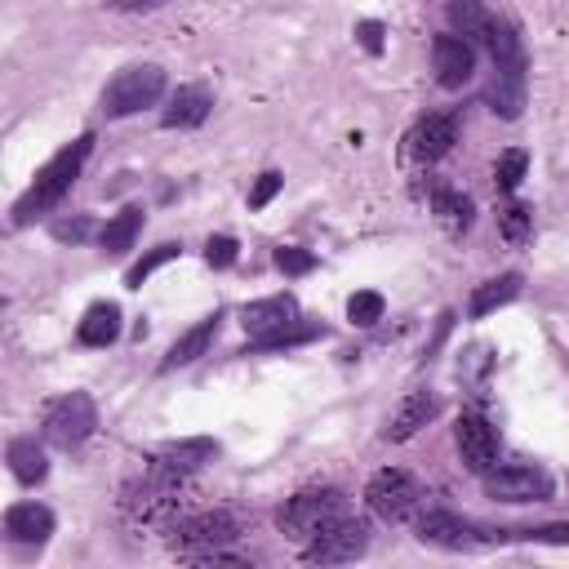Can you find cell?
Masks as SVG:
<instances>
[{
  "mask_svg": "<svg viewBox=\"0 0 569 569\" xmlns=\"http://www.w3.org/2000/svg\"><path fill=\"white\" fill-rule=\"evenodd\" d=\"M382 311H387V302H382V293H373V289H360V293H351V298H347V320H351V325H360V329L378 325V320H382Z\"/></svg>",
  "mask_w": 569,
  "mask_h": 569,
  "instance_id": "cell-31",
  "label": "cell"
},
{
  "mask_svg": "<svg viewBox=\"0 0 569 569\" xmlns=\"http://www.w3.org/2000/svg\"><path fill=\"white\" fill-rule=\"evenodd\" d=\"M382 36H387V27H382L378 18H360V22H356V40H360V49L373 53V58L382 53Z\"/></svg>",
  "mask_w": 569,
  "mask_h": 569,
  "instance_id": "cell-37",
  "label": "cell"
},
{
  "mask_svg": "<svg viewBox=\"0 0 569 569\" xmlns=\"http://www.w3.org/2000/svg\"><path fill=\"white\" fill-rule=\"evenodd\" d=\"M316 338H325V325H320V320H302V316H298V320H289V325H280V329H271V333H262V338H249L240 356L289 351V347H307V342H316Z\"/></svg>",
  "mask_w": 569,
  "mask_h": 569,
  "instance_id": "cell-21",
  "label": "cell"
},
{
  "mask_svg": "<svg viewBox=\"0 0 569 569\" xmlns=\"http://www.w3.org/2000/svg\"><path fill=\"white\" fill-rule=\"evenodd\" d=\"M182 485H187V476L147 462V471L133 476L120 489L124 520H133V525H173L178 511H182Z\"/></svg>",
  "mask_w": 569,
  "mask_h": 569,
  "instance_id": "cell-2",
  "label": "cell"
},
{
  "mask_svg": "<svg viewBox=\"0 0 569 569\" xmlns=\"http://www.w3.org/2000/svg\"><path fill=\"white\" fill-rule=\"evenodd\" d=\"M280 187H284V178H280L276 169L258 173V178H253V187H249V209H267V204L280 196Z\"/></svg>",
  "mask_w": 569,
  "mask_h": 569,
  "instance_id": "cell-35",
  "label": "cell"
},
{
  "mask_svg": "<svg viewBox=\"0 0 569 569\" xmlns=\"http://www.w3.org/2000/svg\"><path fill=\"white\" fill-rule=\"evenodd\" d=\"M485 493L493 502H547L556 493V480L547 467H533V462H507V467H489L480 476Z\"/></svg>",
  "mask_w": 569,
  "mask_h": 569,
  "instance_id": "cell-8",
  "label": "cell"
},
{
  "mask_svg": "<svg viewBox=\"0 0 569 569\" xmlns=\"http://www.w3.org/2000/svg\"><path fill=\"white\" fill-rule=\"evenodd\" d=\"M453 445H458V458H462L467 471L485 476L489 467H498L502 440H498V427H493L485 413H476V409L458 413V422H453Z\"/></svg>",
  "mask_w": 569,
  "mask_h": 569,
  "instance_id": "cell-11",
  "label": "cell"
},
{
  "mask_svg": "<svg viewBox=\"0 0 569 569\" xmlns=\"http://www.w3.org/2000/svg\"><path fill=\"white\" fill-rule=\"evenodd\" d=\"M164 93V67L156 62H133L124 71H116L102 89V116L107 120H124V116H138L142 107H156Z\"/></svg>",
  "mask_w": 569,
  "mask_h": 569,
  "instance_id": "cell-5",
  "label": "cell"
},
{
  "mask_svg": "<svg viewBox=\"0 0 569 569\" xmlns=\"http://www.w3.org/2000/svg\"><path fill=\"white\" fill-rule=\"evenodd\" d=\"M276 267L284 276H307V271H316V253L311 249H298V244H280L276 249Z\"/></svg>",
  "mask_w": 569,
  "mask_h": 569,
  "instance_id": "cell-33",
  "label": "cell"
},
{
  "mask_svg": "<svg viewBox=\"0 0 569 569\" xmlns=\"http://www.w3.org/2000/svg\"><path fill=\"white\" fill-rule=\"evenodd\" d=\"M453 142H458V124H453V116H445V111L418 116L413 129H409V138H405L409 156H413V160H427V164L440 160V156H449Z\"/></svg>",
  "mask_w": 569,
  "mask_h": 569,
  "instance_id": "cell-13",
  "label": "cell"
},
{
  "mask_svg": "<svg viewBox=\"0 0 569 569\" xmlns=\"http://www.w3.org/2000/svg\"><path fill=\"white\" fill-rule=\"evenodd\" d=\"M431 213H436V222H440L449 236H467L471 222H476V204H471V196L458 191V187H436V191H431Z\"/></svg>",
  "mask_w": 569,
  "mask_h": 569,
  "instance_id": "cell-22",
  "label": "cell"
},
{
  "mask_svg": "<svg viewBox=\"0 0 569 569\" xmlns=\"http://www.w3.org/2000/svg\"><path fill=\"white\" fill-rule=\"evenodd\" d=\"M440 413V396L436 391H409L400 405H396V413L387 418V427H382V440H409V436H418L431 418Z\"/></svg>",
  "mask_w": 569,
  "mask_h": 569,
  "instance_id": "cell-17",
  "label": "cell"
},
{
  "mask_svg": "<svg viewBox=\"0 0 569 569\" xmlns=\"http://www.w3.org/2000/svg\"><path fill=\"white\" fill-rule=\"evenodd\" d=\"M498 231H502V240H507L511 249H525V244L533 240V204L507 200V209L498 213Z\"/></svg>",
  "mask_w": 569,
  "mask_h": 569,
  "instance_id": "cell-26",
  "label": "cell"
},
{
  "mask_svg": "<svg viewBox=\"0 0 569 569\" xmlns=\"http://www.w3.org/2000/svg\"><path fill=\"white\" fill-rule=\"evenodd\" d=\"M138 231H142V209H138V204H124L116 218H107V227L98 231V244H102L107 258H120V253L133 249Z\"/></svg>",
  "mask_w": 569,
  "mask_h": 569,
  "instance_id": "cell-25",
  "label": "cell"
},
{
  "mask_svg": "<svg viewBox=\"0 0 569 569\" xmlns=\"http://www.w3.org/2000/svg\"><path fill=\"white\" fill-rule=\"evenodd\" d=\"M218 329H222V311L200 316V320H196L187 333H178V338H173V347H169V351H164V360H160V373H173V369H182V365L200 360V356L213 347Z\"/></svg>",
  "mask_w": 569,
  "mask_h": 569,
  "instance_id": "cell-16",
  "label": "cell"
},
{
  "mask_svg": "<svg viewBox=\"0 0 569 569\" xmlns=\"http://www.w3.org/2000/svg\"><path fill=\"white\" fill-rule=\"evenodd\" d=\"M49 236H53V240H62V244H84V240L93 236V218H84V213L53 218V222H49Z\"/></svg>",
  "mask_w": 569,
  "mask_h": 569,
  "instance_id": "cell-32",
  "label": "cell"
},
{
  "mask_svg": "<svg viewBox=\"0 0 569 569\" xmlns=\"http://www.w3.org/2000/svg\"><path fill=\"white\" fill-rule=\"evenodd\" d=\"M413 533H418V542L440 547V551H476V547L489 542V533H485L476 520H467V516H458V511H449V507H427V511H418V516H413Z\"/></svg>",
  "mask_w": 569,
  "mask_h": 569,
  "instance_id": "cell-9",
  "label": "cell"
},
{
  "mask_svg": "<svg viewBox=\"0 0 569 569\" xmlns=\"http://www.w3.org/2000/svg\"><path fill=\"white\" fill-rule=\"evenodd\" d=\"M182 253V244H173V240H164V244H156V249H147L129 271H124V289H142V280L151 276V271H160L164 262H173Z\"/></svg>",
  "mask_w": 569,
  "mask_h": 569,
  "instance_id": "cell-29",
  "label": "cell"
},
{
  "mask_svg": "<svg viewBox=\"0 0 569 569\" xmlns=\"http://www.w3.org/2000/svg\"><path fill=\"white\" fill-rule=\"evenodd\" d=\"M365 507L382 520V525H405L422 511V485L400 471V467H382L369 485H365Z\"/></svg>",
  "mask_w": 569,
  "mask_h": 569,
  "instance_id": "cell-7",
  "label": "cell"
},
{
  "mask_svg": "<svg viewBox=\"0 0 569 569\" xmlns=\"http://www.w3.org/2000/svg\"><path fill=\"white\" fill-rule=\"evenodd\" d=\"M489 369H493V351H489L485 342L462 347V356H458V382H462V387H480V382L489 378Z\"/></svg>",
  "mask_w": 569,
  "mask_h": 569,
  "instance_id": "cell-30",
  "label": "cell"
},
{
  "mask_svg": "<svg viewBox=\"0 0 569 569\" xmlns=\"http://www.w3.org/2000/svg\"><path fill=\"white\" fill-rule=\"evenodd\" d=\"M365 551H369V525L356 516H342L302 547V560L307 565H347V560H360Z\"/></svg>",
  "mask_w": 569,
  "mask_h": 569,
  "instance_id": "cell-10",
  "label": "cell"
},
{
  "mask_svg": "<svg viewBox=\"0 0 569 569\" xmlns=\"http://www.w3.org/2000/svg\"><path fill=\"white\" fill-rule=\"evenodd\" d=\"M98 427V405L89 391H67L58 400H49L44 418H40V440L53 449H80Z\"/></svg>",
  "mask_w": 569,
  "mask_h": 569,
  "instance_id": "cell-6",
  "label": "cell"
},
{
  "mask_svg": "<svg viewBox=\"0 0 569 569\" xmlns=\"http://www.w3.org/2000/svg\"><path fill=\"white\" fill-rule=\"evenodd\" d=\"M93 156V133H80L76 142H67L58 156H49L40 169H36V178H31V187L13 200V213H9V222L13 227H27V222H36L40 213H49L67 191H71V182L80 178V169H84V160Z\"/></svg>",
  "mask_w": 569,
  "mask_h": 569,
  "instance_id": "cell-1",
  "label": "cell"
},
{
  "mask_svg": "<svg viewBox=\"0 0 569 569\" xmlns=\"http://www.w3.org/2000/svg\"><path fill=\"white\" fill-rule=\"evenodd\" d=\"M525 173H529V156H525L520 147H507V151L493 160V187H498L502 196H516V187L525 182Z\"/></svg>",
  "mask_w": 569,
  "mask_h": 569,
  "instance_id": "cell-28",
  "label": "cell"
},
{
  "mask_svg": "<svg viewBox=\"0 0 569 569\" xmlns=\"http://www.w3.org/2000/svg\"><path fill=\"white\" fill-rule=\"evenodd\" d=\"M53 533V511L44 502H13L4 511V538L18 547H44Z\"/></svg>",
  "mask_w": 569,
  "mask_h": 569,
  "instance_id": "cell-18",
  "label": "cell"
},
{
  "mask_svg": "<svg viewBox=\"0 0 569 569\" xmlns=\"http://www.w3.org/2000/svg\"><path fill=\"white\" fill-rule=\"evenodd\" d=\"M76 338H80V347H111L120 338V307L116 302H93L80 316Z\"/></svg>",
  "mask_w": 569,
  "mask_h": 569,
  "instance_id": "cell-24",
  "label": "cell"
},
{
  "mask_svg": "<svg viewBox=\"0 0 569 569\" xmlns=\"http://www.w3.org/2000/svg\"><path fill=\"white\" fill-rule=\"evenodd\" d=\"M213 458H218V440H209V436H182V440H164V445L151 453V467L191 476V471H200V467L213 462Z\"/></svg>",
  "mask_w": 569,
  "mask_h": 569,
  "instance_id": "cell-14",
  "label": "cell"
},
{
  "mask_svg": "<svg viewBox=\"0 0 569 569\" xmlns=\"http://www.w3.org/2000/svg\"><path fill=\"white\" fill-rule=\"evenodd\" d=\"M236 258H240L236 236H209V244H204V262H209L213 271H227Z\"/></svg>",
  "mask_w": 569,
  "mask_h": 569,
  "instance_id": "cell-34",
  "label": "cell"
},
{
  "mask_svg": "<svg viewBox=\"0 0 569 569\" xmlns=\"http://www.w3.org/2000/svg\"><path fill=\"white\" fill-rule=\"evenodd\" d=\"M209 111H213L209 84H178V89L169 93L164 111H160V124H164V129H196V124L209 120Z\"/></svg>",
  "mask_w": 569,
  "mask_h": 569,
  "instance_id": "cell-15",
  "label": "cell"
},
{
  "mask_svg": "<svg viewBox=\"0 0 569 569\" xmlns=\"http://www.w3.org/2000/svg\"><path fill=\"white\" fill-rule=\"evenodd\" d=\"M449 329H453V311H440V325H436V338H431V342H427V351H422L427 360L436 356V347L445 342V333H449Z\"/></svg>",
  "mask_w": 569,
  "mask_h": 569,
  "instance_id": "cell-39",
  "label": "cell"
},
{
  "mask_svg": "<svg viewBox=\"0 0 569 569\" xmlns=\"http://www.w3.org/2000/svg\"><path fill=\"white\" fill-rule=\"evenodd\" d=\"M111 9H120V13H147V9H160V4H169V0H107Z\"/></svg>",
  "mask_w": 569,
  "mask_h": 569,
  "instance_id": "cell-38",
  "label": "cell"
},
{
  "mask_svg": "<svg viewBox=\"0 0 569 569\" xmlns=\"http://www.w3.org/2000/svg\"><path fill=\"white\" fill-rule=\"evenodd\" d=\"M498 538H529V542H565V547H569V520H560V525H538V529H502Z\"/></svg>",
  "mask_w": 569,
  "mask_h": 569,
  "instance_id": "cell-36",
  "label": "cell"
},
{
  "mask_svg": "<svg viewBox=\"0 0 569 569\" xmlns=\"http://www.w3.org/2000/svg\"><path fill=\"white\" fill-rule=\"evenodd\" d=\"M445 13H449V22H453V31L467 36L471 44H480V36H485V27H489V18H493L480 0H449Z\"/></svg>",
  "mask_w": 569,
  "mask_h": 569,
  "instance_id": "cell-27",
  "label": "cell"
},
{
  "mask_svg": "<svg viewBox=\"0 0 569 569\" xmlns=\"http://www.w3.org/2000/svg\"><path fill=\"white\" fill-rule=\"evenodd\" d=\"M289 320H298V298L293 293H271V298H258V302L240 307V329L249 338H262V333L289 325Z\"/></svg>",
  "mask_w": 569,
  "mask_h": 569,
  "instance_id": "cell-19",
  "label": "cell"
},
{
  "mask_svg": "<svg viewBox=\"0 0 569 569\" xmlns=\"http://www.w3.org/2000/svg\"><path fill=\"white\" fill-rule=\"evenodd\" d=\"M431 71L440 89H462L476 76V44L458 31H445L431 40Z\"/></svg>",
  "mask_w": 569,
  "mask_h": 569,
  "instance_id": "cell-12",
  "label": "cell"
},
{
  "mask_svg": "<svg viewBox=\"0 0 569 569\" xmlns=\"http://www.w3.org/2000/svg\"><path fill=\"white\" fill-rule=\"evenodd\" d=\"M520 289H525V276H520V271H502V276H493V280H485V284L471 289V298H467V316H471V320H485V316H493L498 307L516 302Z\"/></svg>",
  "mask_w": 569,
  "mask_h": 569,
  "instance_id": "cell-20",
  "label": "cell"
},
{
  "mask_svg": "<svg viewBox=\"0 0 569 569\" xmlns=\"http://www.w3.org/2000/svg\"><path fill=\"white\" fill-rule=\"evenodd\" d=\"M4 458H9V471H13L18 485H40L49 476L44 440H36V436H13L9 449H4Z\"/></svg>",
  "mask_w": 569,
  "mask_h": 569,
  "instance_id": "cell-23",
  "label": "cell"
},
{
  "mask_svg": "<svg viewBox=\"0 0 569 569\" xmlns=\"http://www.w3.org/2000/svg\"><path fill=\"white\" fill-rule=\"evenodd\" d=\"M169 542H173V551L182 556V560H191V565H204L213 551H222V547H236L240 542V533H244V525H240V516L236 511H191V516H178L173 525H169Z\"/></svg>",
  "mask_w": 569,
  "mask_h": 569,
  "instance_id": "cell-3",
  "label": "cell"
},
{
  "mask_svg": "<svg viewBox=\"0 0 569 569\" xmlns=\"http://www.w3.org/2000/svg\"><path fill=\"white\" fill-rule=\"evenodd\" d=\"M342 516H351L347 511V498H342V489H302V493H293L280 511H276V525H280V533L289 538V542H298V547H307L316 533H325L333 520H342Z\"/></svg>",
  "mask_w": 569,
  "mask_h": 569,
  "instance_id": "cell-4",
  "label": "cell"
}]
</instances>
